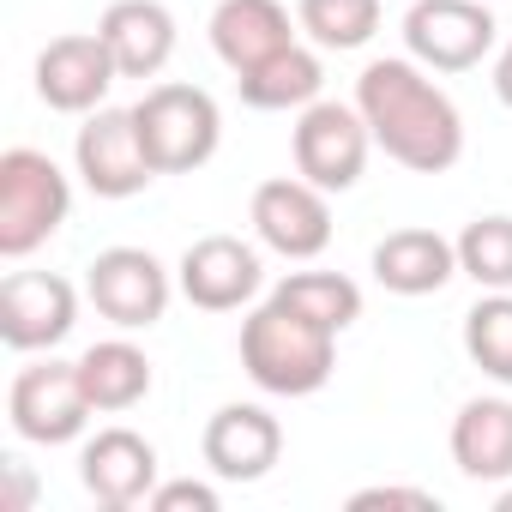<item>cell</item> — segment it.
<instances>
[{"instance_id": "cell-19", "label": "cell", "mask_w": 512, "mask_h": 512, "mask_svg": "<svg viewBox=\"0 0 512 512\" xmlns=\"http://www.w3.org/2000/svg\"><path fill=\"white\" fill-rule=\"evenodd\" d=\"M452 464L470 482H512V398H470L452 416Z\"/></svg>"}, {"instance_id": "cell-23", "label": "cell", "mask_w": 512, "mask_h": 512, "mask_svg": "<svg viewBox=\"0 0 512 512\" xmlns=\"http://www.w3.org/2000/svg\"><path fill=\"white\" fill-rule=\"evenodd\" d=\"M464 356H470L488 380L512 386V290H488V296L464 314Z\"/></svg>"}, {"instance_id": "cell-26", "label": "cell", "mask_w": 512, "mask_h": 512, "mask_svg": "<svg viewBox=\"0 0 512 512\" xmlns=\"http://www.w3.org/2000/svg\"><path fill=\"white\" fill-rule=\"evenodd\" d=\"M145 506L151 512H217V488L211 482H157Z\"/></svg>"}, {"instance_id": "cell-25", "label": "cell", "mask_w": 512, "mask_h": 512, "mask_svg": "<svg viewBox=\"0 0 512 512\" xmlns=\"http://www.w3.org/2000/svg\"><path fill=\"white\" fill-rule=\"evenodd\" d=\"M458 272L476 290H512V217H476L458 235Z\"/></svg>"}, {"instance_id": "cell-22", "label": "cell", "mask_w": 512, "mask_h": 512, "mask_svg": "<svg viewBox=\"0 0 512 512\" xmlns=\"http://www.w3.org/2000/svg\"><path fill=\"white\" fill-rule=\"evenodd\" d=\"M272 296H278L284 308H296V314L332 326V332H350V326L362 320V290H356V278H344V272H290Z\"/></svg>"}, {"instance_id": "cell-30", "label": "cell", "mask_w": 512, "mask_h": 512, "mask_svg": "<svg viewBox=\"0 0 512 512\" xmlns=\"http://www.w3.org/2000/svg\"><path fill=\"white\" fill-rule=\"evenodd\" d=\"M500 512H512V488H506V494H500Z\"/></svg>"}, {"instance_id": "cell-15", "label": "cell", "mask_w": 512, "mask_h": 512, "mask_svg": "<svg viewBox=\"0 0 512 512\" xmlns=\"http://www.w3.org/2000/svg\"><path fill=\"white\" fill-rule=\"evenodd\" d=\"M79 482L97 506L127 512V506L151 500V488H157V446L133 428H97L79 452Z\"/></svg>"}, {"instance_id": "cell-24", "label": "cell", "mask_w": 512, "mask_h": 512, "mask_svg": "<svg viewBox=\"0 0 512 512\" xmlns=\"http://www.w3.org/2000/svg\"><path fill=\"white\" fill-rule=\"evenodd\" d=\"M296 25L320 49H362L380 31V0H296Z\"/></svg>"}, {"instance_id": "cell-29", "label": "cell", "mask_w": 512, "mask_h": 512, "mask_svg": "<svg viewBox=\"0 0 512 512\" xmlns=\"http://www.w3.org/2000/svg\"><path fill=\"white\" fill-rule=\"evenodd\" d=\"M494 97L512 109V43L500 49V61H494Z\"/></svg>"}, {"instance_id": "cell-1", "label": "cell", "mask_w": 512, "mask_h": 512, "mask_svg": "<svg viewBox=\"0 0 512 512\" xmlns=\"http://www.w3.org/2000/svg\"><path fill=\"white\" fill-rule=\"evenodd\" d=\"M356 109H362L374 145L416 175H446L464 157L458 103L428 79L422 61H404V55L368 61L356 79Z\"/></svg>"}, {"instance_id": "cell-12", "label": "cell", "mask_w": 512, "mask_h": 512, "mask_svg": "<svg viewBox=\"0 0 512 512\" xmlns=\"http://www.w3.org/2000/svg\"><path fill=\"white\" fill-rule=\"evenodd\" d=\"M115 79H121V67L97 31H67L37 55V97L55 115H97Z\"/></svg>"}, {"instance_id": "cell-3", "label": "cell", "mask_w": 512, "mask_h": 512, "mask_svg": "<svg viewBox=\"0 0 512 512\" xmlns=\"http://www.w3.org/2000/svg\"><path fill=\"white\" fill-rule=\"evenodd\" d=\"M73 211V181L61 175V163L49 151L13 145L0 157V253L25 260L37 253Z\"/></svg>"}, {"instance_id": "cell-4", "label": "cell", "mask_w": 512, "mask_h": 512, "mask_svg": "<svg viewBox=\"0 0 512 512\" xmlns=\"http://www.w3.org/2000/svg\"><path fill=\"white\" fill-rule=\"evenodd\" d=\"M133 121H139V139L157 163V175H193L217 157V139H223V115L211 103V91L199 85H151L139 103H133Z\"/></svg>"}, {"instance_id": "cell-14", "label": "cell", "mask_w": 512, "mask_h": 512, "mask_svg": "<svg viewBox=\"0 0 512 512\" xmlns=\"http://www.w3.org/2000/svg\"><path fill=\"white\" fill-rule=\"evenodd\" d=\"M199 452H205L211 476H223V482H260L284 458V428L266 404H223L205 422Z\"/></svg>"}, {"instance_id": "cell-11", "label": "cell", "mask_w": 512, "mask_h": 512, "mask_svg": "<svg viewBox=\"0 0 512 512\" xmlns=\"http://www.w3.org/2000/svg\"><path fill=\"white\" fill-rule=\"evenodd\" d=\"M260 253H253L241 235H199L187 253H181V266H175V284L193 308L205 314H235L247 308L253 296H260Z\"/></svg>"}, {"instance_id": "cell-6", "label": "cell", "mask_w": 512, "mask_h": 512, "mask_svg": "<svg viewBox=\"0 0 512 512\" xmlns=\"http://www.w3.org/2000/svg\"><path fill=\"white\" fill-rule=\"evenodd\" d=\"M368 121L356 103H308L296 115V133H290V151H296V175L326 187V193H350L368 169Z\"/></svg>"}, {"instance_id": "cell-21", "label": "cell", "mask_w": 512, "mask_h": 512, "mask_svg": "<svg viewBox=\"0 0 512 512\" xmlns=\"http://www.w3.org/2000/svg\"><path fill=\"white\" fill-rule=\"evenodd\" d=\"M320 85H326V67L302 43L235 79V91H241L247 109H308V103H320Z\"/></svg>"}, {"instance_id": "cell-8", "label": "cell", "mask_w": 512, "mask_h": 512, "mask_svg": "<svg viewBox=\"0 0 512 512\" xmlns=\"http://www.w3.org/2000/svg\"><path fill=\"white\" fill-rule=\"evenodd\" d=\"M500 25L482 0H416L404 13V49L428 73H470L488 61Z\"/></svg>"}, {"instance_id": "cell-20", "label": "cell", "mask_w": 512, "mask_h": 512, "mask_svg": "<svg viewBox=\"0 0 512 512\" xmlns=\"http://www.w3.org/2000/svg\"><path fill=\"white\" fill-rule=\"evenodd\" d=\"M79 380H85V398L97 416H121L151 398V356L127 338H103L79 356Z\"/></svg>"}, {"instance_id": "cell-16", "label": "cell", "mask_w": 512, "mask_h": 512, "mask_svg": "<svg viewBox=\"0 0 512 512\" xmlns=\"http://www.w3.org/2000/svg\"><path fill=\"white\" fill-rule=\"evenodd\" d=\"M211 49L217 61L241 79L253 67H266L272 55L296 49V25L284 0H217L211 13Z\"/></svg>"}, {"instance_id": "cell-10", "label": "cell", "mask_w": 512, "mask_h": 512, "mask_svg": "<svg viewBox=\"0 0 512 512\" xmlns=\"http://www.w3.org/2000/svg\"><path fill=\"white\" fill-rule=\"evenodd\" d=\"M73 163L97 199H133L157 181V163L139 139L133 109H97L73 139Z\"/></svg>"}, {"instance_id": "cell-9", "label": "cell", "mask_w": 512, "mask_h": 512, "mask_svg": "<svg viewBox=\"0 0 512 512\" xmlns=\"http://www.w3.org/2000/svg\"><path fill=\"white\" fill-rule=\"evenodd\" d=\"M253 235L260 247L284 253V260H314V253L332 247V205H326V187L302 181V175H278V181H260L253 187Z\"/></svg>"}, {"instance_id": "cell-2", "label": "cell", "mask_w": 512, "mask_h": 512, "mask_svg": "<svg viewBox=\"0 0 512 512\" xmlns=\"http://www.w3.org/2000/svg\"><path fill=\"white\" fill-rule=\"evenodd\" d=\"M241 368L272 398H308L338 368V332L284 308L278 296H266L241 320Z\"/></svg>"}, {"instance_id": "cell-5", "label": "cell", "mask_w": 512, "mask_h": 512, "mask_svg": "<svg viewBox=\"0 0 512 512\" xmlns=\"http://www.w3.org/2000/svg\"><path fill=\"white\" fill-rule=\"evenodd\" d=\"M175 290L181 284L163 272V260H157V253H145V247H103L97 260L85 266L91 308L109 326H121V332H151L169 314V296Z\"/></svg>"}, {"instance_id": "cell-7", "label": "cell", "mask_w": 512, "mask_h": 512, "mask_svg": "<svg viewBox=\"0 0 512 512\" xmlns=\"http://www.w3.org/2000/svg\"><path fill=\"white\" fill-rule=\"evenodd\" d=\"M7 416H13V434L31 440V446H67V440L85 434V422H91L97 410H91V398H85L79 362H55V356H49V362L13 374Z\"/></svg>"}, {"instance_id": "cell-27", "label": "cell", "mask_w": 512, "mask_h": 512, "mask_svg": "<svg viewBox=\"0 0 512 512\" xmlns=\"http://www.w3.org/2000/svg\"><path fill=\"white\" fill-rule=\"evenodd\" d=\"M368 506H410V512H440V500L428 488H356L350 494V512H368Z\"/></svg>"}, {"instance_id": "cell-17", "label": "cell", "mask_w": 512, "mask_h": 512, "mask_svg": "<svg viewBox=\"0 0 512 512\" xmlns=\"http://www.w3.org/2000/svg\"><path fill=\"white\" fill-rule=\"evenodd\" d=\"M97 37L109 43L121 79H157L175 55V13L163 0H115L97 19Z\"/></svg>"}, {"instance_id": "cell-28", "label": "cell", "mask_w": 512, "mask_h": 512, "mask_svg": "<svg viewBox=\"0 0 512 512\" xmlns=\"http://www.w3.org/2000/svg\"><path fill=\"white\" fill-rule=\"evenodd\" d=\"M0 470H7V482H13V488H7V512H25V506H31V476H25V464L7 458Z\"/></svg>"}, {"instance_id": "cell-13", "label": "cell", "mask_w": 512, "mask_h": 512, "mask_svg": "<svg viewBox=\"0 0 512 512\" xmlns=\"http://www.w3.org/2000/svg\"><path fill=\"white\" fill-rule=\"evenodd\" d=\"M79 320V290L55 272H7L0 284V338L7 350H55Z\"/></svg>"}, {"instance_id": "cell-18", "label": "cell", "mask_w": 512, "mask_h": 512, "mask_svg": "<svg viewBox=\"0 0 512 512\" xmlns=\"http://www.w3.org/2000/svg\"><path fill=\"white\" fill-rule=\"evenodd\" d=\"M374 278L392 296H434L458 278V241H446L440 229H392L374 247Z\"/></svg>"}]
</instances>
